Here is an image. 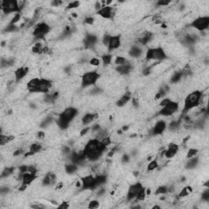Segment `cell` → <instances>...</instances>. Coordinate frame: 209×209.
<instances>
[{
  "mask_svg": "<svg viewBox=\"0 0 209 209\" xmlns=\"http://www.w3.org/2000/svg\"><path fill=\"white\" fill-rule=\"evenodd\" d=\"M204 93L199 90H195L192 92V93H189L186 96L184 101V107L182 109V115L185 116L189 111H190L191 110L200 105V101H201L202 96Z\"/></svg>",
  "mask_w": 209,
  "mask_h": 209,
  "instance_id": "obj_1",
  "label": "cell"
},
{
  "mask_svg": "<svg viewBox=\"0 0 209 209\" xmlns=\"http://www.w3.org/2000/svg\"><path fill=\"white\" fill-rule=\"evenodd\" d=\"M100 79H101V74L96 70L85 72L81 79V87L87 88L90 86H95Z\"/></svg>",
  "mask_w": 209,
  "mask_h": 209,
  "instance_id": "obj_2",
  "label": "cell"
},
{
  "mask_svg": "<svg viewBox=\"0 0 209 209\" xmlns=\"http://www.w3.org/2000/svg\"><path fill=\"white\" fill-rule=\"evenodd\" d=\"M167 58V56L163 48L161 47L149 48L146 54V59L147 61H162Z\"/></svg>",
  "mask_w": 209,
  "mask_h": 209,
  "instance_id": "obj_3",
  "label": "cell"
},
{
  "mask_svg": "<svg viewBox=\"0 0 209 209\" xmlns=\"http://www.w3.org/2000/svg\"><path fill=\"white\" fill-rule=\"evenodd\" d=\"M1 10L3 14L8 15L15 12L21 13V8H19L18 1L16 0H3L1 2Z\"/></svg>",
  "mask_w": 209,
  "mask_h": 209,
  "instance_id": "obj_4",
  "label": "cell"
},
{
  "mask_svg": "<svg viewBox=\"0 0 209 209\" xmlns=\"http://www.w3.org/2000/svg\"><path fill=\"white\" fill-rule=\"evenodd\" d=\"M106 146H104L103 144L101 142V140H99L96 138L92 139V140H88L87 144L85 145L84 148H83V153H84L85 156L87 155L88 153H93V152H96L98 150H104L106 151Z\"/></svg>",
  "mask_w": 209,
  "mask_h": 209,
  "instance_id": "obj_5",
  "label": "cell"
},
{
  "mask_svg": "<svg viewBox=\"0 0 209 209\" xmlns=\"http://www.w3.org/2000/svg\"><path fill=\"white\" fill-rule=\"evenodd\" d=\"M51 27L45 22H41L38 24L34 29L33 31V36L35 40L44 39L45 36L50 32Z\"/></svg>",
  "mask_w": 209,
  "mask_h": 209,
  "instance_id": "obj_6",
  "label": "cell"
},
{
  "mask_svg": "<svg viewBox=\"0 0 209 209\" xmlns=\"http://www.w3.org/2000/svg\"><path fill=\"white\" fill-rule=\"evenodd\" d=\"M190 26L194 28L196 30L200 32L205 31L206 29H208L209 26V16H199L194 19L190 25Z\"/></svg>",
  "mask_w": 209,
  "mask_h": 209,
  "instance_id": "obj_7",
  "label": "cell"
},
{
  "mask_svg": "<svg viewBox=\"0 0 209 209\" xmlns=\"http://www.w3.org/2000/svg\"><path fill=\"white\" fill-rule=\"evenodd\" d=\"M179 110V104L177 101H172L167 106L162 107L158 112V115H162L164 117L172 116L175 113H177Z\"/></svg>",
  "mask_w": 209,
  "mask_h": 209,
  "instance_id": "obj_8",
  "label": "cell"
},
{
  "mask_svg": "<svg viewBox=\"0 0 209 209\" xmlns=\"http://www.w3.org/2000/svg\"><path fill=\"white\" fill-rule=\"evenodd\" d=\"M52 87V82L48 79H41L40 82L35 89L31 90L29 93H42L47 94L49 93V91Z\"/></svg>",
  "mask_w": 209,
  "mask_h": 209,
  "instance_id": "obj_9",
  "label": "cell"
},
{
  "mask_svg": "<svg viewBox=\"0 0 209 209\" xmlns=\"http://www.w3.org/2000/svg\"><path fill=\"white\" fill-rule=\"evenodd\" d=\"M79 111L75 107L73 106H69V107H66L64 110L59 113V118L66 120L67 122L71 123L74 119V118L78 115Z\"/></svg>",
  "mask_w": 209,
  "mask_h": 209,
  "instance_id": "obj_10",
  "label": "cell"
},
{
  "mask_svg": "<svg viewBox=\"0 0 209 209\" xmlns=\"http://www.w3.org/2000/svg\"><path fill=\"white\" fill-rule=\"evenodd\" d=\"M142 183L137 182L135 184H132L128 187L127 192V201L130 202L133 201V199H136V197L137 195L138 192L143 188Z\"/></svg>",
  "mask_w": 209,
  "mask_h": 209,
  "instance_id": "obj_11",
  "label": "cell"
},
{
  "mask_svg": "<svg viewBox=\"0 0 209 209\" xmlns=\"http://www.w3.org/2000/svg\"><path fill=\"white\" fill-rule=\"evenodd\" d=\"M82 181V190H95L96 187L95 185V177L93 175H86L81 177Z\"/></svg>",
  "mask_w": 209,
  "mask_h": 209,
  "instance_id": "obj_12",
  "label": "cell"
},
{
  "mask_svg": "<svg viewBox=\"0 0 209 209\" xmlns=\"http://www.w3.org/2000/svg\"><path fill=\"white\" fill-rule=\"evenodd\" d=\"M96 14L104 19H111L114 16L115 12L114 8L110 6H104L98 12H96Z\"/></svg>",
  "mask_w": 209,
  "mask_h": 209,
  "instance_id": "obj_13",
  "label": "cell"
},
{
  "mask_svg": "<svg viewBox=\"0 0 209 209\" xmlns=\"http://www.w3.org/2000/svg\"><path fill=\"white\" fill-rule=\"evenodd\" d=\"M133 69V66L130 63L129 61H126L124 64L120 65V66H117L115 68V71L118 74H121V75H127L129 74Z\"/></svg>",
  "mask_w": 209,
  "mask_h": 209,
  "instance_id": "obj_14",
  "label": "cell"
},
{
  "mask_svg": "<svg viewBox=\"0 0 209 209\" xmlns=\"http://www.w3.org/2000/svg\"><path fill=\"white\" fill-rule=\"evenodd\" d=\"M167 128V123L163 120H159L154 124L153 127L151 130L152 136L161 135Z\"/></svg>",
  "mask_w": 209,
  "mask_h": 209,
  "instance_id": "obj_15",
  "label": "cell"
},
{
  "mask_svg": "<svg viewBox=\"0 0 209 209\" xmlns=\"http://www.w3.org/2000/svg\"><path fill=\"white\" fill-rule=\"evenodd\" d=\"M29 68L28 66H21L19 67L14 71V75H15V79H16V82L19 83L21 80L25 79L27 76V74H29Z\"/></svg>",
  "mask_w": 209,
  "mask_h": 209,
  "instance_id": "obj_16",
  "label": "cell"
},
{
  "mask_svg": "<svg viewBox=\"0 0 209 209\" xmlns=\"http://www.w3.org/2000/svg\"><path fill=\"white\" fill-rule=\"evenodd\" d=\"M179 151V146L175 143H171L166 150H164V157L167 159H172Z\"/></svg>",
  "mask_w": 209,
  "mask_h": 209,
  "instance_id": "obj_17",
  "label": "cell"
},
{
  "mask_svg": "<svg viewBox=\"0 0 209 209\" xmlns=\"http://www.w3.org/2000/svg\"><path fill=\"white\" fill-rule=\"evenodd\" d=\"M84 45L87 48H94L98 42V37L93 34H87L83 40Z\"/></svg>",
  "mask_w": 209,
  "mask_h": 209,
  "instance_id": "obj_18",
  "label": "cell"
},
{
  "mask_svg": "<svg viewBox=\"0 0 209 209\" xmlns=\"http://www.w3.org/2000/svg\"><path fill=\"white\" fill-rule=\"evenodd\" d=\"M121 46V36L120 35H112L109 46L107 47L109 52L116 50Z\"/></svg>",
  "mask_w": 209,
  "mask_h": 209,
  "instance_id": "obj_19",
  "label": "cell"
},
{
  "mask_svg": "<svg viewBox=\"0 0 209 209\" xmlns=\"http://www.w3.org/2000/svg\"><path fill=\"white\" fill-rule=\"evenodd\" d=\"M152 40H153V33H151V32H145L138 39V42L142 46H146L147 44H149Z\"/></svg>",
  "mask_w": 209,
  "mask_h": 209,
  "instance_id": "obj_20",
  "label": "cell"
},
{
  "mask_svg": "<svg viewBox=\"0 0 209 209\" xmlns=\"http://www.w3.org/2000/svg\"><path fill=\"white\" fill-rule=\"evenodd\" d=\"M131 100H132V93H131V92H126V93L118 100V101L116 102V105L118 107H123V106H126Z\"/></svg>",
  "mask_w": 209,
  "mask_h": 209,
  "instance_id": "obj_21",
  "label": "cell"
},
{
  "mask_svg": "<svg viewBox=\"0 0 209 209\" xmlns=\"http://www.w3.org/2000/svg\"><path fill=\"white\" fill-rule=\"evenodd\" d=\"M38 178L37 175H34L29 173V172H26L23 174L22 177V184H25L26 185H29L31 183H33L36 179Z\"/></svg>",
  "mask_w": 209,
  "mask_h": 209,
  "instance_id": "obj_22",
  "label": "cell"
},
{
  "mask_svg": "<svg viewBox=\"0 0 209 209\" xmlns=\"http://www.w3.org/2000/svg\"><path fill=\"white\" fill-rule=\"evenodd\" d=\"M128 52H129V56L133 58H139L142 55V49L139 46L134 45L131 47Z\"/></svg>",
  "mask_w": 209,
  "mask_h": 209,
  "instance_id": "obj_23",
  "label": "cell"
},
{
  "mask_svg": "<svg viewBox=\"0 0 209 209\" xmlns=\"http://www.w3.org/2000/svg\"><path fill=\"white\" fill-rule=\"evenodd\" d=\"M97 117V114H92V113H87L85 114L83 118H81V122H82L83 125H87L91 123L92 122H93V120L95 119H96Z\"/></svg>",
  "mask_w": 209,
  "mask_h": 209,
  "instance_id": "obj_24",
  "label": "cell"
},
{
  "mask_svg": "<svg viewBox=\"0 0 209 209\" xmlns=\"http://www.w3.org/2000/svg\"><path fill=\"white\" fill-rule=\"evenodd\" d=\"M188 159L189 160L187 161V163H185V167L186 169H193V168H195V167H197V165H198L199 163V157L194 156Z\"/></svg>",
  "mask_w": 209,
  "mask_h": 209,
  "instance_id": "obj_25",
  "label": "cell"
},
{
  "mask_svg": "<svg viewBox=\"0 0 209 209\" xmlns=\"http://www.w3.org/2000/svg\"><path fill=\"white\" fill-rule=\"evenodd\" d=\"M78 171H79V166L73 163H66L65 166V172H66L68 175H74Z\"/></svg>",
  "mask_w": 209,
  "mask_h": 209,
  "instance_id": "obj_26",
  "label": "cell"
},
{
  "mask_svg": "<svg viewBox=\"0 0 209 209\" xmlns=\"http://www.w3.org/2000/svg\"><path fill=\"white\" fill-rule=\"evenodd\" d=\"M106 182H107V176L106 175L99 174L96 177H95V185L96 188L105 185Z\"/></svg>",
  "mask_w": 209,
  "mask_h": 209,
  "instance_id": "obj_27",
  "label": "cell"
},
{
  "mask_svg": "<svg viewBox=\"0 0 209 209\" xmlns=\"http://www.w3.org/2000/svg\"><path fill=\"white\" fill-rule=\"evenodd\" d=\"M41 79L39 78H34V79H30L26 83V88L30 92L33 89H35V87H37L39 83L40 82Z\"/></svg>",
  "mask_w": 209,
  "mask_h": 209,
  "instance_id": "obj_28",
  "label": "cell"
},
{
  "mask_svg": "<svg viewBox=\"0 0 209 209\" xmlns=\"http://www.w3.org/2000/svg\"><path fill=\"white\" fill-rule=\"evenodd\" d=\"M42 146L40 143L35 142V143H33V144H31V145L29 146V151L32 153V154H33V155H35V153H39L40 151L42 150Z\"/></svg>",
  "mask_w": 209,
  "mask_h": 209,
  "instance_id": "obj_29",
  "label": "cell"
},
{
  "mask_svg": "<svg viewBox=\"0 0 209 209\" xmlns=\"http://www.w3.org/2000/svg\"><path fill=\"white\" fill-rule=\"evenodd\" d=\"M69 123H70L67 122L66 120L61 119V118H59V117L57 120H56V125L58 126V127L61 130H66L69 127Z\"/></svg>",
  "mask_w": 209,
  "mask_h": 209,
  "instance_id": "obj_30",
  "label": "cell"
},
{
  "mask_svg": "<svg viewBox=\"0 0 209 209\" xmlns=\"http://www.w3.org/2000/svg\"><path fill=\"white\" fill-rule=\"evenodd\" d=\"M15 172V167H6L1 172V177L6 178L10 177Z\"/></svg>",
  "mask_w": 209,
  "mask_h": 209,
  "instance_id": "obj_31",
  "label": "cell"
},
{
  "mask_svg": "<svg viewBox=\"0 0 209 209\" xmlns=\"http://www.w3.org/2000/svg\"><path fill=\"white\" fill-rule=\"evenodd\" d=\"M183 76L181 71L174 72V74H172L171 79H170V83H177L180 82Z\"/></svg>",
  "mask_w": 209,
  "mask_h": 209,
  "instance_id": "obj_32",
  "label": "cell"
},
{
  "mask_svg": "<svg viewBox=\"0 0 209 209\" xmlns=\"http://www.w3.org/2000/svg\"><path fill=\"white\" fill-rule=\"evenodd\" d=\"M53 122V116L52 115H49L47 118L43 119L42 121V123H40V127L42 128H48L51 124H52Z\"/></svg>",
  "mask_w": 209,
  "mask_h": 209,
  "instance_id": "obj_33",
  "label": "cell"
},
{
  "mask_svg": "<svg viewBox=\"0 0 209 209\" xmlns=\"http://www.w3.org/2000/svg\"><path fill=\"white\" fill-rule=\"evenodd\" d=\"M12 140H14L13 136L3 135V133H1V136H0V144H1V146H5L6 144H8Z\"/></svg>",
  "mask_w": 209,
  "mask_h": 209,
  "instance_id": "obj_34",
  "label": "cell"
},
{
  "mask_svg": "<svg viewBox=\"0 0 209 209\" xmlns=\"http://www.w3.org/2000/svg\"><path fill=\"white\" fill-rule=\"evenodd\" d=\"M112 58H113V56L111 54H104L101 56V60H102V62H103V65L105 66H110L112 62Z\"/></svg>",
  "mask_w": 209,
  "mask_h": 209,
  "instance_id": "obj_35",
  "label": "cell"
},
{
  "mask_svg": "<svg viewBox=\"0 0 209 209\" xmlns=\"http://www.w3.org/2000/svg\"><path fill=\"white\" fill-rule=\"evenodd\" d=\"M146 196H147L146 195V187H143V188L138 192L137 195L135 199L137 201H144L145 199H146Z\"/></svg>",
  "mask_w": 209,
  "mask_h": 209,
  "instance_id": "obj_36",
  "label": "cell"
},
{
  "mask_svg": "<svg viewBox=\"0 0 209 209\" xmlns=\"http://www.w3.org/2000/svg\"><path fill=\"white\" fill-rule=\"evenodd\" d=\"M158 167H159V162H158L157 159L151 160L148 163V165H147V170H148L149 172H151V171L157 169Z\"/></svg>",
  "mask_w": 209,
  "mask_h": 209,
  "instance_id": "obj_37",
  "label": "cell"
},
{
  "mask_svg": "<svg viewBox=\"0 0 209 209\" xmlns=\"http://www.w3.org/2000/svg\"><path fill=\"white\" fill-rule=\"evenodd\" d=\"M167 193V185H160L154 192L155 195L158 194H166Z\"/></svg>",
  "mask_w": 209,
  "mask_h": 209,
  "instance_id": "obj_38",
  "label": "cell"
},
{
  "mask_svg": "<svg viewBox=\"0 0 209 209\" xmlns=\"http://www.w3.org/2000/svg\"><path fill=\"white\" fill-rule=\"evenodd\" d=\"M198 153H199V150H198L197 149L190 148L189 149V150L187 151V153H186V158H187V159H190L192 157L196 156V155L198 154Z\"/></svg>",
  "mask_w": 209,
  "mask_h": 209,
  "instance_id": "obj_39",
  "label": "cell"
},
{
  "mask_svg": "<svg viewBox=\"0 0 209 209\" xmlns=\"http://www.w3.org/2000/svg\"><path fill=\"white\" fill-rule=\"evenodd\" d=\"M111 35H110L109 33H106L105 34L102 38V44H103L104 47H108L109 43H110V39H111Z\"/></svg>",
  "mask_w": 209,
  "mask_h": 209,
  "instance_id": "obj_40",
  "label": "cell"
},
{
  "mask_svg": "<svg viewBox=\"0 0 209 209\" xmlns=\"http://www.w3.org/2000/svg\"><path fill=\"white\" fill-rule=\"evenodd\" d=\"M17 30H18V27L16 26V25L9 24L6 26L5 29L3 31L6 32V33H13V32L17 31Z\"/></svg>",
  "mask_w": 209,
  "mask_h": 209,
  "instance_id": "obj_41",
  "label": "cell"
},
{
  "mask_svg": "<svg viewBox=\"0 0 209 209\" xmlns=\"http://www.w3.org/2000/svg\"><path fill=\"white\" fill-rule=\"evenodd\" d=\"M100 63H101L100 59L97 58V57H92V58L89 60V61H88V64H89L90 66L95 67L99 66H100Z\"/></svg>",
  "mask_w": 209,
  "mask_h": 209,
  "instance_id": "obj_42",
  "label": "cell"
},
{
  "mask_svg": "<svg viewBox=\"0 0 209 209\" xmlns=\"http://www.w3.org/2000/svg\"><path fill=\"white\" fill-rule=\"evenodd\" d=\"M126 61H127V60H126V58H125L124 56H116V57H115V60H114V64H115L116 66H120V65L124 64Z\"/></svg>",
  "mask_w": 209,
  "mask_h": 209,
  "instance_id": "obj_43",
  "label": "cell"
},
{
  "mask_svg": "<svg viewBox=\"0 0 209 209\" xmlns=\"http://www.w3.org/2000/svg\"><path fill=\"white\" fill-rule=\"evenodd\" d=\"M21 18V13H15L13 15V17L12 18V20L9 22V24L11 25H16L18 21H20Z\"/></svg>",
  "mask_w": 209,
  "mask_h": 209,
  "instance_id": "obj_44",
  "label": "cell"
},
{
  "mask_svg": "<svg viewBox=\"0 0 209 209\" xmlns=\"http://www.w3.org/2000/svg\"><path fill=\"white\" fill-rule=\"evenodd\" d=\"M80 6V3L79 1H74V2H71L69 3L68 5H67L66 9L69 10V9H74V8H79Z\"/></svg>",
  "mask_w": 209,
  "mask_h": 209,
  "instance_id": "obj_45",
  "label": "cell"
},
{
  "mask_svg": "<svg viewBox=\"0 0 209 209\" xmlns=\"http://www.w3.org/2000/svg\"><path fill=\"white\" fill-rule=\"evenodd\" d=\"M99 206H100L99 201L94 199V200H92V201L89 202L87 207H89V208H97V207H99Z\"/></svg>",
  "mask_w": 209,
  "mask_h": 209,
  "instance_id": "obj_46",
  "label": "cell"
},
{
  "mask_svg": "<svg viewBox=\"0 0 209 209\" xmlns=\"http://www.w3.org/2000/svg\"><path fill=\"white\" fill-rule=\"evenodd\" d=\"M84 24L87 25H93L94 22H95V18L93 16H87L84 19Z\"/></svg>",
  "mask_w": 209,
  "mask_h": 209,
  "instance_id": "obj_47",
  "label": "cell"
},
{
  "mask_svg": "<svg viewBox=\"0 0 209 209\" xmlns=\"http://www.w3.org/2000/svg\"><path fill=\"white\" fill-rule=\"evenodd\" d=\"M38 172H39V170L37 169V167H35V165H33V164L28 165V172L31 173V174L37 175Z\"/></svg>",
  "mask_w": 209,
  "mask_h": 209,
  "instance_id": "obj_48",
  "label": "cell"
},
{
  "mask_svg": "<svg viewBox=\"0 0 209 209\" xmlns=\"http://www.w3.org/2000/svg\"><path fill=\"white\" fill-rule=\"evenodd\" d=\"M101 142L103 144L104 146H106V147H107L108 146H110V144H111V137H106L103 138L102 140H101Z\"/></svg>",
  "mask_w": 209,
  "mask_h": 209,
  "instance_id": "obj_49",
  "label": "cell"
},
{
  "mask_svg": "<svg viewBox=\"0 0 209 209\" xmlns=\"http://www.w3.org/2000/svg\"><path fill=\"white\" fill-rule=\"evenodd\" d=\"M172 100L171 99V98H163V100H162L161 101H160V103H159V106L160 107H164V106H166L167 105V104H169L171 101H172Z\"/></svg>",
  "mask_w": 209,
  "mask_h": 209,
  "instance_id": "obj_50",
  "label": "cell"
},
{
  "mask_svg": "<svg viewBox=\"0 0 209 209\" xmlns=\"http://www.w3.org/2000/svg\"><path fill=\"white\" fill-rule=\"evenodd\" d=\"M18 171L21 172V174H24L28 172V165L26 164H22L20 167H18Z\"/></svg>",
  "mask_w": 209,
  "mask_h": 209,
  "instance_id": "obj_51",
  "label": "cell"
},
{
  "mask_svg": "<svg viewBox=\"0 0 209 209\" xmlns=\"http://www.w3.org/2000/svg\"><path fill=\"white\" fill-rule=\"evenodd\" d=\"M201 198H202V199L204 200V201L207 202V203L209 201V190H204V192H203Z\"/></svg>",
  "mask_w": 209,
  "mask_h": 209,
  "instance_id": "obj_52",
  "label": "cell"
},
{
  "mask_svg": "<svg viewBox=\"0 0 209 209\" xmlns=\"http://www.w3.org/2000/svg\"><path fill=\"white\" fill-rule=\"evenodd\" d=\"M171 3L169 0H160L159 2H157V5L160 6V7H165V6H168Z\"/></svg>",
  "mask_w": 209,
  "mask_h": 209,
  "instance_id": "obj_53",
  "label": "cell"
},
{
  "mask_svg": "<svg viewBox=\"0 0 209 209\" xmlns=\"http://www.w3.org/2000/svg\"><path fill=\"white\" fill-rule=\"evenodd\" d=\"M9 191H10V189H9V187H8V186H7V185H4V186H2V187H1V190H0V193H1V194H2V195H4V194H8Z\"/></svg>",
  "mask_w": 209,
  "mask_h": 209,
  "instance_id": "obj_54",
  "label": "cell"
},
{
  "mask_svg": "<svg viewBox=\"0 0 209 209\" xmlns=\"http://www.w3.org/2000/svg\"><path fill=\"white\" fill-rule=\"evenodd\" d=\"M90 129H91V127H84V128H83V129L80 131V137H85V136L87 135V133H89Z\"/></svg>",
  "mask_w": 209,
  "mask_h": 209,
  "instance_id": "obj_55",
  "label": "cell"
},
{
  "mask_svg": "<svg viewBox=\"0 0 209 209\" xmlns=\"http://www.w3.org/2000/svg\"><path fill=\"white\" fill-rule=\"evenodd\" d=\"M25 153V150H23V149H17L16 150L13 152V156L14 157H19L21 154Z\"/></svg>",
  "mask_w": 209,
  "mask_h": 209,
  "instance_id": "obj_56",
  "label": "cell"
},
{
  "mask_svg": "<svg viewBox=\"0 0 209 209\" xmlns=\"http://www.w3.org/2000/svg\"><path fill=\"white\" fill-rule=\"evenodd\" d=\"M121 161L123 163H127L130 161V157L128 154H123L121 158Z\"/></svg>",
  "mask_w": 209,
  "mask_h": 209,
  "instance_id": "obj_57",
  "label": "cell"
},
{
  "mask_svg": "<svg viewBox=\"0 0 209 209\" xmlns=\"http://www.w3.org/2000/svg\"><path fill=\"white\" fill-rule=\"evenodd\" d=\"M174 192H176L175 185L172 184V185H170L169 186H167V193L172 194V193H174Z\"/></svg>",
  "mask_w": 209,
  "mask_h": 209,
  "instance_id": "obj_58",
  "label": "cell"
},
{
  "mask_svg": "<svg viewBox=\"0 0 209 209\" xmlns=\"http://www.w3.org/2000/svg\"><path fill=\"white\" fill-rule=\"evenodd\" d=\"M58 207H59V208H64V209L69 208V203H68V202H63L62 204L59 205Z\"/></svg>",
  "mask_w": 209,
  "mask_h": 209,
  "instance_id": "obj_59",
  "label": "cell"
},
{
  "mask_svg": "<svg viewBox=\"0 0 209 209\" xmlns=\"http://www.w3.org/2000/svg\"><path fill=\"white\" fill-rule=\"evenodd\" d=\"M132 104H133V106H134V107L137 108L138 106H139V102H138L137 98H133V99H132Z\"/></svg>",
  "mask_w": 209,
  "mask_h": 209,
  "instance_id": "obj_60",
  "label": "cell"
},
{
  "mask_svg": "<svg viewBox=\"0 0 209 209\" xmlns=\"http://www.w3.org/2000/svg\"><path fill=\"white\" fill-rule=\"evenodd\" d=\"M63 3L62 1H58V0H56V1H53L52 2V5L54 6V7H59L60 5H61Z\"/></svg>",
  "mask_w": 209,
  "mask_h": 209,
  "instance_id": "obj_61",
  "label": "cell"
},
{
  "mask_svg": "<svg viewBox=\"0 0 209 209\" xmlns=\"http://www.w3.org/2000/svg\"><path fill=\"white\" fill-rule=\"evenodd\" d=\"M37 137L39 138V139H43V138L45 137V133L42 132V131H39L37 133Z\"/></svg>",
  "mask_w": 209,
  "mask_h": 209,
  "instance_id": "obj_62",
  "label": "cell"
},
{
  "mask_svg": "<svg viewBox=\"0 0 209 209\" xmlns=\"http://www.w3.org/2000/svg\"><path fill=\"white\" fill-rule=\"evenodd\" d=\"M71 16H73L74 18H77V17H78V15H77V14L75 13V12H72Z\"/></svg>",
  "mask_w": 209,
  "mask_h": 209,
  "instance_id": "obj_63",
  "label": "cell"
},
{
  "mask_svg": "<svg viewBox=\"0 0 209 209\" xmlns=\"http://www.w3.org/2000/svg\"><path fill=\"white\" fill-rule=\"evenodd\" d=\"M152 208H153V209H155V208H161V207L159 206V205H155V206L152 207Z\"/></svg>",
  "mask_w": 209,
  "mask_h": 209,
  "instance_id": "obj_64",
  "label": "cell"
}]
</instances>
